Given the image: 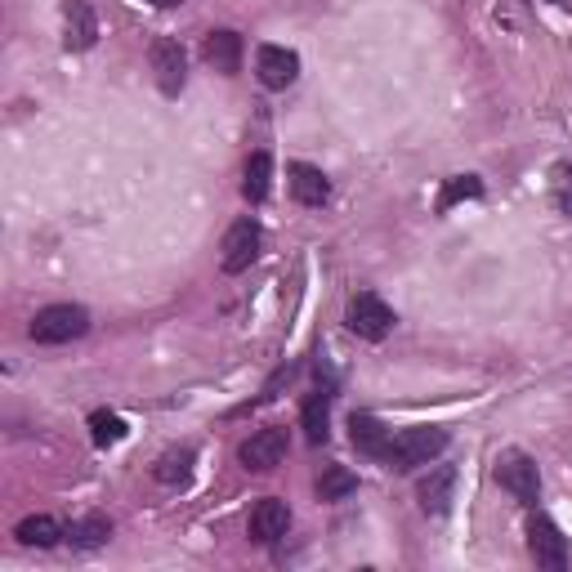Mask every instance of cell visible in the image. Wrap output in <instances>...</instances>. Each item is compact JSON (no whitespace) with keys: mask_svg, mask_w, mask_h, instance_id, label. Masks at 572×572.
Wrapping results in <instances>:
<instances>
[{"mask_svg":"<svg viewBox=\"0 0 572 572\" xmlns=\"http://www.w3.org/2000/svg\"><path fill=\"white\" fill-rule=\"evenodd\" d=\"M85 331H90V309H81V304H45V309H36L27 336L36 345H72Z\"/></svg>","mask_w":572,"mask_h":572,"instance_id":"2","label":"cell"},{"mask_svg":"<svg viewBox=\"0 0 572 572\" xmlns=\"http://www.w3.org/2000/svg\"><path fill=\"white\" fill-rule=\"evenodd\" d=\"M202 54H206V63H211L215 72H228V76H233L237 68H242V36L228 32V27H219V32L206 36Z\"/></svg>","mask_w":572,"mask_h":572,"instance_id":"16","label":"cell"},{"mask_svg":"<svg viewBox=\"0 0 572 572\" xmlns=\"http://www.w3.org/2000/svg\"><path fill=\"white\" fill-rule=\"evenodd\" d=\"M528 550H532V559H537V568H550V572L568 568V537L546 514H532L528 519Z\"/></svg>","mask_w":572,"mask_h":572,"instance_id":"6","label":"cell"},{"mask_svg":"<svg viewBox=\"0 0 572 572\" xmlns=\"http://www.w3.org/2000/svg\"><path fill=\"white\" fill-rule=\"evenodd\" d=\"M246 532H251L255 546H273V541H282L286 532H291V505H286L282 497H264V501H255Z\"/></svg>","mask_w":572,"mask_h":572,"instance_id":"8","label":"cell"},{"mask_svg":"<svg viewBox=\"0 0 572 572\" xmlns=\"http://www.w3.org/2000/svg\"><path fill=\"white\" fill-rule=\"evenodd\" d=\"M193 461H197L193 447H179V452H166L157 465H152V479L166 483V488H179V483H188V474H193Z\"/></svg>","mask_w":572,"mask_h":572,"instance_id":"19","label":"cell"},{"mask_svg":"<svg viewBox=\"0 0 572 572\" xmlns=\"http://www.w3.org/2000/svg\"><path fill=\"white\" fill-rule=\"evenodd\" d=\"M255 72H260V81L269 90H286L300 76V54L286 50V45H260L255 50Z\"/></svg>","mask_w":572,"mask_h":572,"instance_id":"10","label":"cell"},{"mask_svg":"<svg viewBox=\"0 0 572 572\" xmlns=\"http://www.w3.org/2000/svg\"><path fill=\"white\" fill-rule=\"evenodd\" d=\"M465 197H483V179H474V175H456V179H447L443 197H438V211L447 215L456 202H465Z\"/></svg>","mask_w":572,"mask_h":572,"instance_id":"23","label":"cell"},{"mask_svg":"<svg viewBox=\"0 0 572 572\" xmlns=\"http://www.w3.org/2000/svg\"><path fill=\"white\" fill-rule=\"evenodd\" d=\"M63 27H68V50H90L94 41H99V18H94V9L85 5V0H68L63 5Z\"/></svg>","mask_w":572,"mask_h":572,"instance_id":"14","label":"cell"},{"mask_svg":"<svg viewBox=\"0 0 572 572\" xmlns=\"http://www.w3.org/2000/svg\"><path fill=\"white\" fill-rule=\"evenodd\" d=\"M90 438L94 447H112L126 438V421L117 412H90Z\"/></svg>","mask_w":572,"mask_h":572,"instance_id":"22","label":"cell"},{"mask_svg":"<svg viewBox=\"0 0 572 572\" xmlns=\"http://www.w3.org/2000/svg\"><path fill=\"white\" fill-rule=\"evenodd\" d=\"M331 403H336V389L322 385L304 398V412H300V425H304V438L313 447H322L331 438Z\"/></svg>","mask_w":572,"mask_h":572,"instance_id":"12","label":"cell"},{"mask_svg":"<svg viewBox=\"0 0 572 572\" xmlns=\"http://www.w3.org/2000/svg\"><path fill=\"white\" fill-rule=\"evenodd\" d=\"M550 197H555V211L559 215H572V166H559L555 170V188H550Z\"/></svg>","mask_w":572,"mask_h":572,"instance_id":"24","label":"cell"},{"mask_svg":"<svg viewBox=\"0 0 572 572\" xmlns=\"http://www.w3.org/2000/svg\"><path fill=\"white\" fill-rule=\"evenodd\" d=\"M447 443H452V434L438 425H412V429H398L394 438H389V452H385V465L398 474L407 470H421V465L438 461V456L447 452Z\"/></svg>","mask_w":572,"mask_h":572,"instance_id":"1","label":"cell"},{"mask_svg":"<svg viewBox=\"0 0 572 572\" xmlns=\"http://www.w3.org/2000/svg\"><path fill=\"white\" fill-rule=\"evenodd\" d=\"M291 197L300 206H322L331 197L327 175H322L318 166H309V161H295V166H291Z\"/></svg>","mask_w":572,"mask_h":572,"instance_id":"15","label":"cell"},{"mask_svg":"<svg viewBox=\"0 0 572 572\" xmlns=\"http://www.w3.org/2000/svg\"><path fill=\"white\" fill-rule=\"evenodd\" d=\"M358 492V479L354 470H345V465H327V470L318 474V497L322 501H345Z\"/></svg>","mask_w":572,"mask_h":572,"instance_id":"20","label":"cell"},{"mask_svg":"<svg viewBox=\"0 0 572 572\" xmlns=\"http://www.w3.org/2000/svg\"><path fill=\"white\" fill-rule=\"evenodd\" d=\"M345 322H349V331L362 336V340H385L389 331H394V309H389L376 291H358L354 300H349Z\"/></svg>","mask_w":572,"mask_h":572,"instance_id":"5","label":"cell"},{"mask_svg":"<svg viewBox=\"0 0 572 572\" xmlns=\"http://www.w3.org/2000/svg\"><path fill=\"white\" fill-rule=\"evenodd\" d=\"M492 474H497V483L519 505H537L541 501V470L523 447H505V452L497 456V470Z\"/></svg>","mask_w":572,"mask_h":572,"instance_id":"3","label":"cell"},{"mask_svg":"<svg viewBox=\"0 0 572 572\" xmlns=\"http://www.w3.org/2000/svg\"><path fill=\"white\" fill-rule=\"evenodd\" d=\"M389 438H394V429L380 421V416H371V412L349 416V443H354L362 456H371V461H385Z\"/></svg>","mask_w":572,"mask_h":572,"instance_id":"11","label":"cell"},{"mask_svg":"<svg viewBox=\"0 0 572 572\" xmlns=\"http://www.w3.org/2000/svg\"><path fill=\"white\" fill-rule=\"evenodd\" d=\"M452 488H456V470H452V465H429V474L416 483L421 510L425 514H447V505H452Z\"/></svg>","mask_w":572,"mask_h":572,"instance_id":"13","label":"cell"},{"mask_svg":"<svg viewBox=\"0 0 572 572\" xmlns=\"http://www.w3.org/2000/svg\"><path fill=\"white\" fill-rule=\"evenodd\" d=\"M152 72H157V85L161 94H179L188 81V54L179 41H170V36H161V41H152Z\"/></svg>","mask_w":572,"mask_h":572,"instance_id":"9","label":"cell"},{"mask_svg":"<svg viewBox=\"0 0 572 572\" xmlns=\"http://www.w3.org/2000/svg\"><path fill=\"white\" fill-rule=\"evenodd\" d=\"M68 537H72L76 550H94V546H103V541L112 537V523L103 519V514H85V519H76L68 528Z\"/></svg>","mask_w":572,"mask_h":572,"instance_id":"21","label":"cell"},{"mask_svg":"<svg viewBox=\"0 0 572 572\" xmlns=\"http://www.w3.org/2000/svg\"><path fill=\"white\" fill-rule=\"evenodd\" d=\"M286 447H291L286 429L282 425H264V429H255L242 447H237V461H242L251 474H269V470H278V465L286 461Z\"/></svg>","mask_w":572,"mask_h":572,"instance_id":"4","label":"cell"},{"mask_svg":"<svg viewBox=\"0 0 572 572\" xmlns=\"http://www.w3.org/2000/svg\"><path fill=\"white\" fill-rule=\"evenodd\" d=\"M269 188H273V157H269V152H251L246 175H242V197L251 206H260L264 197H269Z\"/></svg>","mask_w":572,"mask_h":572,"instance_id":"18","label":"cell"},{"mask_svg":"<svg viewBox=\"0 0 572 572\" xmlns=\"http://www.w3.org/2000/svg\"><path fill=\"white\" fill-rule=\"evenodd\" d=\"M152 5H161V9H175V5H184V0H152Z\"/></svg>","mask_w":572,"mask_h":572,"instance_id":"25","label":"cell"},{"mask_svg":"<svg viewBox=\"0 0 572 572\" xmlns=\"http://www.w3.org/2000/svg\"><path fill=\"white\" fill-rule=\"evenodd\" d=\"M260 242H264L260 224H255L251 215H242L224 233V260H219V264H224V273H233V278H237V273L251 269V264L260 260Z\"/></svg>","mask_w":572,"mask_h":572,"instance_id":"7","label":"cell"},{"mask_svg":"<svg viewBox=\"0 0 572 572\" xmlns=\"http://www.w3.org/2000/svg\"><path fill=\"white\" fill-rule=\"evenodd\" d=\"M14 537L23 541V546H36V550H50L59 546L63 537H68V528H63L59 519H50V514H27L23 523L14 528Z\"/></svg>","mask_w":572,"mask_h":572,"instance_id":"17","label":"cell"}]
</instances>
